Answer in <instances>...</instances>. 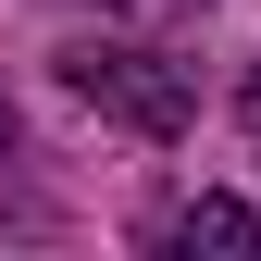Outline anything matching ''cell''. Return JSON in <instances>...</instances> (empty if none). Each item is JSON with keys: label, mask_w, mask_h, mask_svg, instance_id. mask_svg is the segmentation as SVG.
<instances>
[{"label": "cell", "mask_w": 261, "mask_h": 261, "mask_svg": "<svg viewBox=\"0 0 261 261\" xmlns=\"http://www.w3.org/2000/svg\"><path fill=\"white\" fill-rule=\"evenodd\" d=\"M62 87H75L100 124H124V137H187V112H199L187 62L149 50V38H87V50H62Z\"/></svg>", "instance_id": "obj_1"}, {"label": "cell", "mask_w": 261, "mask_h": 261, "mask_svg": "<svg viewBox=\"0 0 261 261\" xmlns=\"http://www.w3.org/2000/svg\"><path fill=\"white\" fill-rule=\"evenodd\" d=\"M162 249H261V212L249 199H187V212H162Z\"/></svg>", "instance_id": "obj_2"}, {"label": "cell", "mask_w": 261, "mask_h": 261, "mask_svg": "<svg viewBox=\"0 0 261 261\" xmlns=\"http://www.w3.org/2000/svg\"><path fill=\"white\" fill-rule=\"evenodd\" d=\"M100 13H124V25H174V13H199V0H100Z\"/></svg>", "instance_id": "obj_3"}, {"label": "cell", "mask_w": 261, "mask_h": 261, "mask_svg": "<svg viewBox=\"0 0 261 261\" xmlns=\"http://www.w3.org/2000/svg\"><path fill=\"white\" fill-rule=\"evenodd\" d=\"M237 124H249V149H261V75H249V100H237Z\"/></svg>", "instance_id": "obj_4"}, {"label": "cell", "mask_w": 261, "mask_h": 261, "mask_svg": "<svg viewBox=\"0 0 261 261\" xmlns=\"http://www.w3.org/2000/svg\"><path fill=\"white\" fill-rule=\"evenodd\" d=\"M0 137H13V112H0Z\"/></svg>", "instance_id": "obj_5"}]
</instances>
